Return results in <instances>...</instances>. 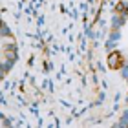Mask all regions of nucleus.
<instances>
[{
  "label": "nucleus",
  "instance_id": "1",
  "mask_svg": "<svg viewBox=\"0 0 128 128\" xmlns=\"http://www.w3.org/2000/svg\"><path fill=\"white\" fill-rule=\"evenodd\" d=\"M108 64H110V68H112V70H119V66H121V55L117 53V51L110 55V59H108Z\"/></svg>",
  "mask_w": 128,
  "mask_h": 128
}]
</instances>
